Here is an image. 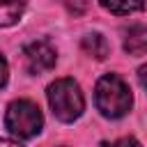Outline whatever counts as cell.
Wrapping results in <instances>:
<instances>
[{"label": "cell", "mask_w": 147, "mask_h": 147, "mask_svg": "<svg viewBox=\"0 0 147 147\" xmlns=\"http://www.w3.org/2000/svg\"><path fill=\"white\" fill-rule=\"evenodd\" d=\"M7 78H9V69H7V60L0 55V90L7 85Z\"/></svg>", "instance_id": "cell-10"}, {"label": "cell", "mask_w": 147, "mask_h": 147, "mask_svg": "<svg viewBox=\"0 0 147 147\" xmlns=\"http://www.w3.org/2000/svg\"><path fill=\"white\" fill-rule=\"evenodd\" d=\"M138 78H140V83H142V87L147 90V64H142V67L138 69Z\"/></svg>", "instance_id": "cell-11"}, {"label": "cell", "mask_w": 147, "mask_h": 147, "mask_svg": "<svg viewBox=\"0 0 147 147\" xmlns=\"http://www.w3.org/2000/svg\"><path fill=\"white\" fill-rule=\"evenodd\" d=\"M94 103L99 113L108 119H119L131 110L133 94L131 87L117 76V74H106L96 80L94 87Z\"/></svg>", "instance_id": "cell-1"}, {"label": "cell", "mask_w": 147, "mask_h": 147, "mask_svg": "<svg viewBox=\"0 0 147 147\" xmlns=\"http://www.w3.org/2000/svg\"><path fill=\"white\" fill-rule=\"evenodd\" d=\"M124 51L129 55L147 53V25H131L124 32Z\"/></svg>", "instance_id": "cell-5"}, {"label": "cell", "mask_w": 147, "mask_h": 147, "mask_svg": "<svg viewBox=\"0 0 147 147\" xmlns=\"http://www.w3.org/2000/svg\"><path fill=\"white\" fill-rule=\"evenodd\" d=\"M0 147H21L18 142H14V140H7V138H0Z\"/></svg>", "instance_id": "cell-12"}, {"label": "cell", "mask_w": 147, "mask_h": 147, "mask_svg": "<svg viewBox=\"0 0 147 147\" xmlns=\"http://www.w3.org/2000/svg\"><path fill=\"white\" fill-rule=\"evenodd\" d=\"M48 106L60 122H74L85 110V96L74 78H57L46 90Z\"/></svg>", "instance_id": "cell-2"}, {"label": "cell", "mask_w": 147, "mask_h": 147, "mask_svg": "<svg viewBox=\"0 0 147 147\" xmlns=\"http://www.w3.org/2000/svg\"><path fill=\"white\" fill-rule=\"evenodd\" d=\"M80 46H83V51H85L87 55H92L94 60H106L108 53H110V46H108V41H106V37H103L101 32H90V34H85L83 41H80Z\"/></svg>", "instance_id": "cell-6"}, {"label": "cell", "mask_w": 147, "mask_h": 147, "mask_svg": "<svg viewBox=\"0 0 147 147\" xmlns=\"http://www.w3.org/2000/svg\"><path fill=\"white\" fill-rule=\"evenodd\" d=\"M5 126L11 136L16 138H34L41 126H44V115L39 110L37 103H32L30 99H16L7 106L5 113Z\"/></svg>", "instance_id": "cell-3"}, {"label": "cell", "mask_w": 147, "mask_h": 147, "mask_svg": "<svg viewBox=\"0 0 147 147\" xmlns=\"http://www.w3.org/2000/svg\"><path fill=\"white\" fill-rule=\"evenodd\" d=\"M23 60H25V69L30 74H44V71L55 67L57 55H55V48L48 41L39 39V41H30L23 48Z\"/></svg>", "instance_id": "cell-4"}, {"label": "cell", "mask_w": 147, "mask_h": 147, "mask_svg": "<svg viewBox=\"0 0 147 147\" xmlns=\"http://www.w3.org/2000/svg\"><path fill=\"white\" fill-rule=\"evenodd\" d=\"M103 9H108L110 14H117V16H124V14H133V11H142L145 5L142 2H101Z\"/></svg>", "instance_id": "cell-8"}, {"label": "cell", "mask_w": 147, "mask_h": 147, "mask_svg": "<svg viewBox=\"0 0 147 147\" xmlns=\"http://www.w3.org/2000/svg\"><path fill=\"white\" fill-rule=\"evenodd\" d=\"M99 147H142L136 138H131V136H124V138H119V140H115V142H101Z\"/></svg>", "instance_id": "cell-9"}, {"label": "cell", "mask_w": 147, "mask_h": 147, "mask_svg": "<svg viewBox=\"0 0 147 147\" xmlns=\"http://www.w3.org/2000/svg\"><path fill=\"white\" fill-rule=\"evenodd\" d=\"M25 11L23 2H0V28L14 25Z\"/></svg>", "instance_id": "cell-7"}]
</instances>
